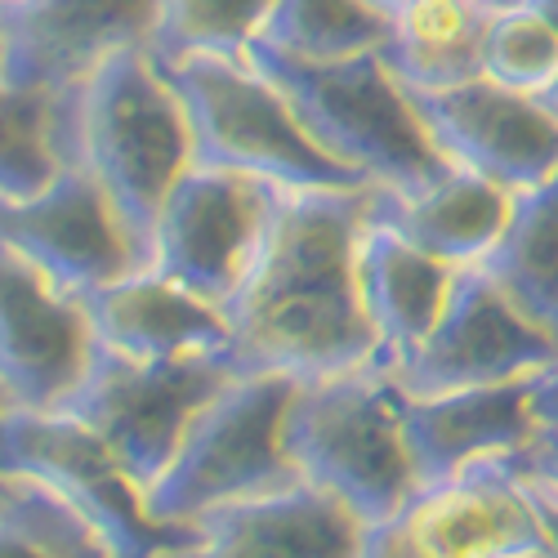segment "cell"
<instances>
[{"instance_id":"cell-1","label":"cell","mask_w":558,"mask_h":558,"mask_svg":"<svg viewBox=\"0 0 558 558\" xmlns=\"http://www.w3.org/2000/svg\"><path fill=\"white\" fill-rule=\"evenodd\" d=\"M366 189H282L242 287L223 304L232 376L322 380L376 357L357 295Z\"/></svg>"},{"instance_id":"cell-2","label":"cell","mask_w":558,"mask_h":558,"mask_svg":"<svg viewBox=\"0 0 558 558\" xmlns=\"http://www.w3.org/2000/svg\"><path fill=\"white\" fill-rule=\"evenodd\" d=\"M68 161L95 174L134 251V268H148L161 206L193 166L189 117L148 45L108 54L68 89Z\"/></svg>"},{"instance_id":"cell-3","label":"cell","mask_w":558,"mask_h":558,"mask_svg":"<svg viewBox=\"0 0 558 558\" xmlns=\"http://www.w3.org/2000/svg\"><path fill=\"white\" fill-rule=\"evenodd\" d=\"M242 59L282 89L295 121L322 153L376 189L415 193L451 170L380 50L336 63H308L255 36Z\"/></svg>"},{"instance_id":"cell-4","label":"cell","mask_w":558,"mask_h":558,"mask_svg":"<svg viewBox=\"0 0 558 558\" xmlns=\"http://www.w3.org/2000/svg\"><path fill=\"white\" fill-rule=\"evenodd\" d=\"M407 389L385 362H362L300 380L282 442L304 483L344 500L362 523H380L421 487L407 447Z\"/></svg>"},{"instance_id":"cell-5","label":"cell","mask_w":558,"mask_h":558,"mask_svg":"<svg viewBox=\"0 0 558 558\" xmlns=\"http://www.w3.org/2000/svg\"><path fill=\"white\" fill-rule=\"evenodd\" d=\"M0 483L54 500L108 558H166L193 532L161 527L121 456L72 411H0Z\"/></svg>"},{"instance_id":"cell-6","label":"cell","mask_w":558,"mask_h":558,"mask_svg":"<svg viewBox=\"0 0 558 558\" xmlns=\"http://www.w3.org/2000/svg\"><path fill=\"white\" fill-rule=\"evenodd\" d=\"M157 68L189 117L193 166L255 174L282 189H366L362 174L313 144L282 89L246 59L189 54Z\"/></svg>"},{"instance_id":"cell-7","label":"cell","mask_w":558,"mask_h":558,"mask_svg":"<svg viewBox=\"0 0 558 558\" xmlns=\"http://www.w3.org/2000/svg\"><path fill=\"white\" fill-rule=\"evenodd\" d=\"M300 380L291 376H232L197 415L166 474L144 492L161 527L193 532L210 509L282 492L300 483L287 456L282 421Z\"/></svg>"},{"instance_id":"cell-8","label":"cell","mask_w":558,"mask_h":558,"mask_svg":"<svg viewBox=\"0 0 558 558\" xmlns=\"http://www.w3.org/2000/svg\"><path fill=\"white\" fill-rule=\"evenodd\" d=\"M549 545L527 483L509 460H478L415 487L389 519L366 523L357 558H541Z\"/></svg>"},{"instance_id":"cell-9","label":"cell","mask_w":558,"mask_h":558,"mask_svg":"<svg viewBox=\"0 0 558 558\" xmlns=\"http://www.w3.org/2000/svg\"><path fill=\"white\" fill-rule=\"evenodd\" d=\"M232 380L223 357L138 362L112 349H95L89 371L59 411L95 429L130 470L138 487H153L179 451L193 415Z\"/></svg>"},{"instance_id":"cell-10","label":"cell","mask_w":558,"mask_h":558,"mask_svg":"<svg viewBox=\"0 0 558 558\" xmlns=\"http://www.w3.org/2000/svg\"><path fill=\"white\" fill-rule=\"evenodd\" d=\"M277 193L282 183L255 174L189 166L161 206L148 268L223 308L259 255Z\"/></svg>"},{"instance_id":"cell-11","label":"cell","mask_w":558,"mask_h":558,"mask_svg":"<svg viewBox=\"0 0 558 558\" xmlns=\"http://www.w3.org/2000/svg\"><path fill=\"white\" fill-rule=\"evenodd\" d=\"M558 362V340L509 300L492 277L470 264L456 268L447 308L429 340L393 376L407 398H434L451 389H478L523 380Z\"/></svg>"},{"instance_id":"cell-12","label":"cell","mask_w":558,"mask_h":558,"mask_svg":"<svg viewBox=\"0 0 558 558\" xmlns=\"http://www.w3.org/2000/svg\"><path fill=\"white\" fill-rule=\"evenodd\" d=\"M407 99L451 166L474 170L509 193L558 174V121L536 95L474 76L447 89H407Z\"/></svg>"},{"instance_id":"cell-13","label":"cell","mask_w":558,"mask_h":558,"mask_svg":"<svg viewBox=\"0 0 558 558\" xmlns=\"http://www.w3.org/2000/svg\"><path fill=\"white\" fill-rule=\"evenodd\" d=\"M99 340L85 300L0 246V393L10 407L54 411L89 371Z\"/></svg>"},{"instance_id":"cell-14","label":"cell","mask_w":558,"mask_h":558,"mask_svg":"<svg viewBox=\"0 0 558 558\" xmlns=\"http://www.w3.org/2000/svg\"><path fill=\"white\" fill-rule=\"evenodd\" d=\"M157 0H0V81L63 95L108 54L148 45Z\"/></svg>"},{"instance_id":"cell-15","label":"cell","mask_w":558,"mask_h":558,"mask_svg":"<svg viewBox=\"0 0 558 558\" xmlns=\"http://www.w3.org/2000/svg\"><path fill=\"white\" fill-rule=\"evenodd\" d=\"M0 246L19 251L81 300L134 268L125 232L81 161H68L40 193H0Z\"/></svg>"},{"instance_id":"cell-16","label":"cell","mask_w":558,"mask_h":558,"mask_svg":"<svg viewBox=\"0 0 558 558\" xmlns=\"http://www.w3.org/2000/svg\"><path fill=\"white\" fill-rule=\"evenodd\" d=\"M362 519L313 483L232 500L193 523V536L166 558H357Z\"/></svg>"},{"instance_id":"cell-17","label":"cell","mask_w":558,"mask_h":558,"mask_svg":"<svg viewBox=\"0 0 558 558\" xmlns=\"http://www.w3.org/2000/svg\"><path fill=\"white\" fill-rule=\"evenodd\" d=\"M536 376L407 402V447L421 487L456 478L478 460L519 456L536 442Z\"/></svg>"},{"instance_id":"cell-18","label":"cell","mask_w":558,"mask_h":558,"mask_svg":"<svg viewBox=\"0 0 558 558\" xmlns=\"http://www.w3.org/2000/svg\"><path fill=\"white\" fill-rule=\"evenodd\" d=\"M95 340L138 362L174 357H223L228 317L219 304L183 291L157 268H130L117 282L85 295Z\"/></svg>"},{"instance_id":"cell-19","label":"cell","mask_w":558,"mask_h":558,"mask_svg":"<svg viewBox=\"0 0 558 558\" xmlns=\"http://www.w3.org/2000/svg\"><path fill=\"white\" fill-rule=\"evenodd\" d=\"M456 268L411 246L389 223L366 219L357 232V295L376 331V362L398 371L429 340L447 308Z\"/></svg>"},{"instance_id":"cell-20","label":"cell","mask_w":558,"mask_h":558,"mask_svg":"<svg viewBox=\"0 0 558 558\" xmlns=\"http://www.w3.org/2000/svg\"><path fill=\"white\" fill-rule=\"evenodd\" d=\"M509 206H514V193L464 166H451L442 179L415 193L376 189V183L366 193V219L389 223L411 246H421L425 255L451 268H470L487 259V251L505 232Z\"/></svg>"},{"instance_id":"cell-21","label":"cell","mask_w":558,"mask_h":558,"mask_svg":"<svg viewBox=\"0 0 558 558\" xmlns=\"http://www.w3.org/2000/svg\"><path fill=\"white\" fill-rule=\"evenodd\" d=\"M492 5L483 0H398L380 54L402 89H447L483 76Z\"/></svg>"},{"instance_id":"cell-22","label":"cell","mask_w":558,"mask_h":558,"mask_svg":"<svg viewBox=\"0 0 558 558\" xmlns=\"http://www.w3.org/2000/svg\"><path fill=\"white\" fill-rule=\"evenodd\" d=\"M478 268L558 340V174L514 193L505 232Z\"/></svg>"},{"instance_id":"cell-23","label":"cell","mask_w":558,"mask_h":558,"mask_svg":"<svg viewBox=\"0 0 558 558\" xmlns=\"http://www.w3.org/2000/svg\"><path fill=\"white\" fill-rule=\"evenodd\" d=\"M389 10L376 0H277L259 40L291 59L336 63L389 40Z\"/></svg>"},{"instance_id":"cell-24","label":"cell","mask_w":558,"mask_h":558,"mask_svg":"<svg viewBox=\"0 0 558 558\" xmlns=\"http://www.w3.org/2000/svg\"><path fill=\"white\" fill-rule=\"evenodd\" d=\"M68 166V89L23 95L0 81V193H40Z\"/></svg>"},{"instance_id":"cell-25","label":"cell","mask_w":558,"mask_h":558,"mask_svg":"<svg viewBox=\"0 0 558 558\" xmlns=\"http://www.w3.org/2000/svg\"><path fill=\"white\" fill-rule=\"evenodd\" d=\"M277 0H157V23L148 54L157 63L189 54L242 59L246 45L264 32Z\"/></svg>"},{"instance_id":"cell-26","label":"cell","mask_w":558,"mask_h":558,"mask_svg":"<svg viewBox=\"0 0 558 558\" xmlns=\"http://www.w3.org/2000/svg\"><path fill=\"white\" fill-rule=\"evenodd\" d=\"M483 76L509 89H523V95H541L558 76V32L523 0L519 5H500L487 23Z\"/></svg>"},{"instance_id":"cell-27","label":"cell","mask_w":558,"mask_h":558,"mask_svg":"<svg viewBox=\"0 0 558 558\" xmlns=\"http://www.w3.org/2000/svg\"><path fill=\"white\" fill-rule=\"evenodd\" d=\"M0 558H108L68 509L45 500L40 492L14 487L0 509Z\"/></svg>"},{"instance_id":"cell-28","label":"cell","mask_w":558,"mask_h":558,"mask_svg":"<svg viewBox=\"0 0 558 558\" xmlns=\"http://www.w3.org/2000/svg\"><path fill=\"white\" fill-rule=\"evenodd\" d=\"M509 470H514L519 478H532V483H545L549 492H558V425L541 429L527 451L509 456Z\"/></svg>"},{"instance_id":"cell-29","label":"cell","mask_w":558,"mask_h":558,"mask_svg":"<svg viewBox=\"0 0 558 558\" xmlns=\"http://www.w3.org/2000/svg\"><path fill=\"white\" fill-rule=\"evenodd\" d=\"M523 483L532 492V505H536V514L545 523V536H549V545H545L541 558H558V492H549L545 483H532V478H523Z\"/></svg>"},{"instance_id":"cell-30","label":"cell","mask_w":558,"mask_h":558,"mask_svg":"<svg viewBox=\"0 0 558 558\" xmlns=\"http://www.w3.org/2000/svg\"><path fill=\"white\" fill-rule=\"evenodd\" d=\"M523 5H532V10H536V14L558 32V0H523Z\"/></svg>"},{"instance_id":"cell-31","label":"cell","mask_w":558,"mask_h":558,"mask_svg":"<svg viewBox=\"0 0 558 558\" xmlns=\"http://www.w3.org/2000/svg\"><path fill=\"white\" fill-rule=\"evenodd\" d=\"M536 99H541V104H545V108L554 112V121H558V76H554V81H549V85L541 89V95H536Z\"/></svg>"},{"instance_id":"cell-32","label":"cell","mask_w":558,"mask_h":558,"mask_svg":"<svg viewBox=\"0 0 558 558\" xmlns=\"http://www.w3.org/2000/svg\"><path fill=\"white\" fill-rule=\"evenodd\" d=\"M483 5H492V10H500V5H519V0H483Z\"/></svg>"},{"instance_id":"cell-33","label":"cell","mask_w":558,"mask_h":558,"mask_svg":"<svg viewBox=\"0 0 558 558\" xmlns=\"http://www.w3.org/2000/svg\"><path fill=\"white\" fill-rule=\"evenodd\" d=\"M10 496H14V487H10V492H0V509H5V505H10Z\"/></svg>"},{"instance_id":"cell-34","label":"cell","mask_w":558,"mask_h":558,"mask_svg":"<svg viewBox=\"0 0 558 558\" xmlns=\"http://www.w3.org/2000/svg\"><path fill=\"white\" fill-rule=\"evenodd\" d=\"M5 407H10V402H5V393H0V411H5ZM0 492H10V487H5V483H0Z\"/></svg>"},{"instance_id":"cell-35","label":"cell","mask_w":558,"mask_h":558,"mask_svg":"<svg viewBox=\"0 0 558 558\" xmlns=\"http://www.w3.org/2000/svg\"><path fill=\"white\" fill-rule=\"evenodd\" d=\"M376 5H385V10H393V5H398V0H376Z\"/></svg>"}]
</instances>
